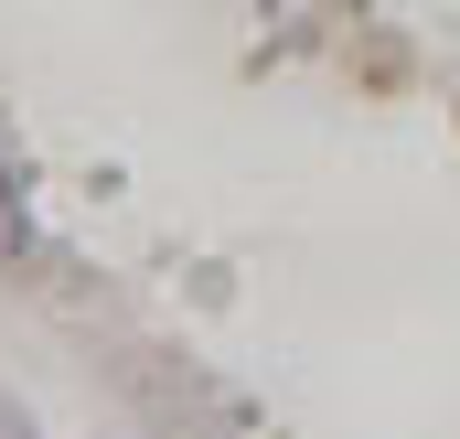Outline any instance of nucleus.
I'll return each instance as SVG.
<instances>
[{"label": "nucleus", "instance_id": "1", "mask_svg": "<svg viewBox=\"0 0 460 439\" xmlns=\"http://www.w3.org/2000/svg\"><path fill=\"white\" fill-rule=\"evenodd\" d=\"M22 246V204H11V183H0V257Z\"/></svg>", "mask_w": 460, "mask_h": 439}]
</instances>
